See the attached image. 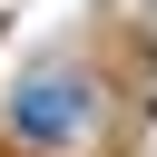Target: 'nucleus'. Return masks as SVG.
<instances>
[{
  "label": "nucleus",
  "mask_w": 157,
  "mask_h": 157,
  "mask_svg": "<svg viewBox=\"0 0 157 157\" xmlns=\"http://www.w3.org/2000/svg\"><path fill=\"white\" fill-rule=\"evenodd\" d=\"M10 128H20L29 147H69V137L88 128V78H29V88L10 98Z\"/></svg>",
  "instance_id": "obj_1"
}]
</instances>
